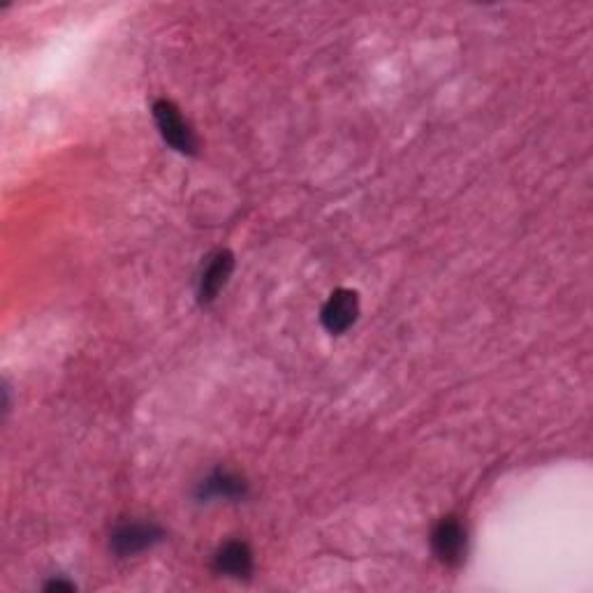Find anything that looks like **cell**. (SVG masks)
Masks as SVG:
<instances>
[{"label": "cell", "instance_id": "obj_1", "mask_svg": "<svg viewBox=\"0 0 593 593\" xmlns=\"http://www.w3.org/2000/svg\"><path fill=\"white\" fill-rule=\"evenodd\" d=\"M153 119H156V123H158L160 135H163L165 142L170 144L174 151L193 156V153L197 151L195 135H193V130H190L188 123L183 121V116L174 102L158 100L156 105H153Z\"/></svg>", "mask_w": 593, "mask_h": 593}, {"label": "cell", "instance_id": "obj_2", "mask_svg": "<svg viewBox=\"0 0 593 593\" xmlns=\"http://www.w3.org/2000/svg\"><path fill=\"white\" fill-rule=\"evenodd\" d=\"M357 316H360V299H357V292L341 288L329 295L327 304L322 306L320 318L327 332L343 334L355 325Z\"/></svg>", "mask_w": 593, "mask_h": 593}, {"label": "cell", "instance_id": "obj_3", "mask_svg": "<svg viewBox=\"0 0 593 593\" xmlns=\"http://www.w3.org/2000/svg\"><path fill=\"white\" fill-rule=\"evenodd\" d=\"M431 545H434L436 556L445 563V566H457V563L464 561V554H466L464 524L457 522L455 517L443 519V522L434 529Z\"/></svg>", "mask_w": 593, "mask_h": 593}, {"label": "cell", "instance_id": "obj_4", "mask_svg": "<svg viewBox=\"0 0 593 593\" xmlns=\"http://www.w3.org/2000/svg\"><path fill=\"white\" fill-rule=\"evenodd\" d=\"M160 538H163V531H160L156 524H123L112 536V549L119 556H133L149 549L151 545H156Z\"/></svg>", "mask_w": 593, "mask_h": 593}, {"label": "cell", "instance_id": "obj_5", "mask_svg": "<svg viewBox=\"0 0 593 593\" xmlns=\"http://www.w3.org/2000/svg\"><path fill=\"white\" fill-rule=\"evenodd\" d=\"M234 269V258L230 251H218L211 255L207 260V265H204L202 274H200V302H214L218 297V292L225 288V283H228V278Z\"/></svg>", "mask_w": 593, "mask_h": 593}, {"label": "cell", "instance_id": "obj_6", "mask_svg": "<svg viewBox=\"0 0 593 593\" xmlns=\"http://www.w3.org/2000/svg\"><path fill=\"white\" fill-rule=\"evenodd\" d=\"M214 568L216 573L228 575V577H248L253 570V554L246 543H239V540H232V543L223 545L214 556Z\"/></svg>", "mask_w": 593, "mask_h": 593}, {"label": "cell", "instance_id": "obj_7", "mask_svg": "<svg viewBox=\"0 0 593 593\" xmlns=\"http://www.w3.org/2000/svg\"><path fill=\"white\" fill-rule=\"evenodd\" d=\"M246 494L244 480L237 478L228 471H216L211 478L202 482L200 496L202 499H241Z\"/></svg>", "mask_w": 593, "mask_h": 593}, {"label": "cell", "instance_id": "obj_8", "mask_svg": "<svg viewBox=\"0 0 593 593\" xmlns=\"http://www.w3.org/2000/svg\"><path fill=\"white\" fill-rule=\"evenodd\" d=\"M47 589H49V591H75V587H72L70 582H61V580H58V582L54 580V582L49 584Z\"/></svg>", "mask_w": 593, "mask_h": 593}]
</instances>
